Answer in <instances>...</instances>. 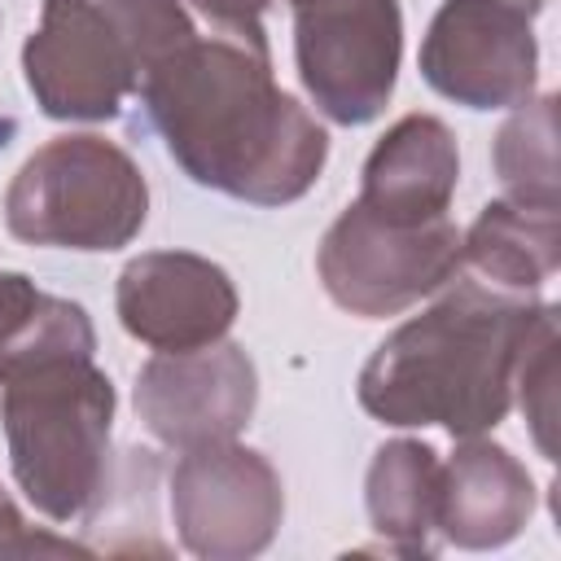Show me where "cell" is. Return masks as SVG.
Listing matches in <instances>:
<instances>
[{
	"instance_id": "3",
	"label": "cell",
	"mask_w": 561,
	"mask_h": 561,
	"mask_svg": "<svg viewBox=\"0 0 561 561\" xmlns=\"http://www.w3.org/2000/svg\"><path fill=\"white\" fill-rule=\"evenodd\" d=\"M96 351H48L0 381V425L22 495L57 526L88 522L110 495L114 381Z\"/></svg>"
},
{
	"instance_id": "6",
	"label": "cell",
	"mask_w": 561,
	"mask_h": 561,
	"mask_svg": "<svg viewBox=\"0 0 561 561\" xmlns=\"http://www.w3.org/2000/svg\"><path fill=\"white\" fill-rule=\"evenodd\" d=\"M460 263V228L438 215L425 224H394L351 202L316 250L324 294L364 320H386L438 294Z\"/></svg>"
},
{
	"instance_id": "4",
	"label": "cell",
	"mask_w": 561,
	"mask_h": 561,
	"mask_svg": "<svg viewBox=\"0 0 561 561\" xmlns=\"http://www.w3.org/2000/svg\"><path fill=\"white\" fill-rule=\"evenodd\" d=\"M193 35L180 0H44L39 26L22 44V75L39 114L110 123Z\"/></svg>"
},
{
	"instance_id": "9",
	"label": "cell",
	"mask_w": 561,
	"mask_h": 561,
	"mask_svg": "<svg viewBox=\"0 0 561 561\" xmlns=\"http://www.w3.org/2000/svg\"><path fill=\"white\" fill-rule=\"evenodd\" d=\"M167 500L180 548L202 561L259 557L285 517V486L276 465L237 438L180 451Z\"/></svg>"
},
{
	"instance_id": "19",
	"label": "cell",
	"mask_w": 561,
	"mask_h": 561,
	"mask_svg": "<svg viewBox=\"0 0 561 561\" xmlns=\"http://www.w3.org/2000/svg\"><path fill=\"white\" fill-rule=\"evenodd\" d=\"M66 552H88L75 539H57L48 530H35L22 508L9 500V491H0V557H66Z\"/></svg>"
},
{
	"instance_id": "1",
	"label": "cell",
	"mask_w": 561,
	"mask_h": 561,
	"mask_svg": "<svg viewBox=\"0 0 561 561\" xmlns=\"http://www.w3.org/2000/svg\"><path fill=\"white\" fill-rule=\"evenodd\" d=\"M140 105L171 162L250 206L298 202L329 162V131L272 75V44L193 35L162 57Z\"/></svg>"
},
{
	"instance_id": "18",
	"label": "cell",
	"mask_w": 561,
	"mask_h": 561,
	"mask_svg": "<svg viewBox=\"0 0 561 561\" xmlns=\"http://www.w3.org/2000/svg\"><path fill=\"white\" fill-rule=\"evenodd\" d=\"M513 403H522L543 460H557V443H552V425H557V307L552 302L539 311V320L522 346Z\"/></svg>"
},
{
	"instance_id": "11",
	"label": "cell",
	"mask_w": 561,
	"mask_h": 561,
	"mask_svg": "<svg viewBox=\"0 0 561 561\" xmlns=\"http://www.w3.org/2000/svg\"><path fill=\"white\" fill-rule=\"evenodd\" d=\"M118 324L153 351H197L228 337L241 298L232 276L193 250H145L114 285Z\"/></svg>"
},
{
	"instance_id": "12",
	"label": "cell",
	"mask_w": 561,
	"mask_h": 561,
	"mask_svg": "<svg viewBox=\"0 0 561 561\" xmlns=\"http://www.w3.org/2000/svg\"><path fill=\"white\" fill-rule=\"evenodd\" d=\"M535 513V478L504 447L482 434L460 438L443 460L438 539L465 552H491L513 543Z\"/></svg>"
},
{
	"instance_id": "7",
	"label": "cell",
	"mask_w": 561,
	"mask_h": 561,
	"mask_svg": "<svg viewBox=\"0 0 561 561\" xmlns=\"http://www.w3.org/2000/svg\"><path fill=\"white\" fill-rule=\"evenodd\" d=\"M294 66L311 105L337 127L386 114L403 61L399 0H289Z\"/></svg>"
},
{
	"instance_id": "17",
	"label": "cell",
	"mask_w": 561,
	"mask_h": 561,
	"mask_svg": "<svg viewBox=\"0 0 561 561\" xmlns=\"http://www.w3.org/2000/svg\"><path fill=\"white\" fill-rule=\"evenodd\" d=\"M495 175L504 184V197L530 202V206H561L557 184V96H526L513 105L504 127L491 145Z\"/></svg>"
},
{
	"instance_id": "16",
	"label": "cell",
	"mask_w": 561,
	"mask_h": 561,
	"mask_svg": "<svg viewBox=\"0 0 561 561\" xmlns=\"http://www.w3.org/2000/svg\"><path fill=\"white\" fill-rule=\"evenodd\" d=\"M48 351H96L88 311L39 289L26 272H0V381Z\"/></svg>"
},
{
	"instance_id": "8",
	"label": "cell",
	"mask_w": 561,
	"mask_h": 561,
	"mask_svg": "<svg viewBox=\"0 0 561 561\" xmlns=\"http://www.w3.org/2000/svg\"><path fill=\"white\" fill-rule=\"evenodd\" d=\"M548 0H443L421 39V79L465 110H513L535 96V18Z\"/></svg>"
},
{
	"instance_id": "5",
	"label": "cell",
	"mask_w": 561,
	"mask_h": 561,
	"mask_svg": "<svg viewBox=\"0 0 561 561\" xmlns=\"http://www.w3.org/2000/svg\"><path fill=\"white\" fill-rule=\"evenodd\" d=\"M145 219L149 180L140 162L96 131L53 136L4 193V228L26 245L110 254L131 245Z\"/></svg>"
},
{
	"instance_id": "14",
	"label": "cell",
	"mask_w": 561,
	"mask_h": 561,
	"mask_svg": "<svg viewBox=\"0 0 561 561\" xmlns=\"http://www.w3.org/2000/svg\"><path fill=\"white\" fill-rule=\"evenodd\" d=\"M561 259V215L557 206H530L495 197L478 210L469 232H460L456 272L517 298H539Z\"/></svg>"
},
{
	"instance_id": "15",
	"label": "cell",
	"mask_w": 561,
	"mask_h": 561,
	"mask_svg": "<svg viewBox=\"0 0 561 561\" xmlns=\"http://www.w3.org/2000/svg\"><path fill=\"white\" fill-rule=\"evenodd\" d=\"M438 491L443 460L421 438H390L373 451L364 473V508L373 530L399 557L438 552Z\"/></svg>"
},
{
	"instance_id": "20",
	"label": "cell",
	"mask_w": 561,
	"mask_h": 561,
	"mask_svg": "<svg viewBox=\"0 0 561 561\" xmlns=\"http://www.w3.org/2000/svg\"><path fill=\"white\" fill-rule=\"evenodd\" d=\"M188 13H197L215 35H232L245 44H267L263 13L272 0H180Z\"/></svg>"
},
{
	"instance_id": "10",
	"label": "cell",
	"mask_w": 561,
	"mask_h": 561,
	"mask_svg": "<svg viewBox=\"0 0 561 561\" xmlns=\"http://www.w3.org/2000/svg\"><path fill=\"white\" fill-rule=\"evenodd\" d=\"M140 425L171 451L237 438L259 408V368L245 346L219 337L197 351H158L131 386Z\"/></svg>"
},
{
	"instance_id": "13",
	"label": "cell",
	"mask_w": 561,
	"mask_h": 561,
	"mask_svg": "<svg viewBox=\"0 0 561 561\" xmlns=\"http://www.w3.org/2000/svg\"><path fill=\"white\" fill-rule=\"evenodd\" d=\"M460 184V149L443 118L403 114L373 145L359 180V206L394 224H425L447 215Z\"/></svg>"
},
{
	"instance_id": "2",
	"label": "cell",
	"mask_w": 561,
	"mask_h": 561,
	"mask_svg": "<svg viewBox=\"0 0 561 561\" xmlns=\"http://www.w3.org/2000/svg\"><path fill=\"white\" fill-rule=\"evenodd\" d=\"M548 302L500 294L456 272L359 368V408L394 430L438 425L451 438L495 430L513 412L522 346Z\"/></svg>"
}]
</instances>
